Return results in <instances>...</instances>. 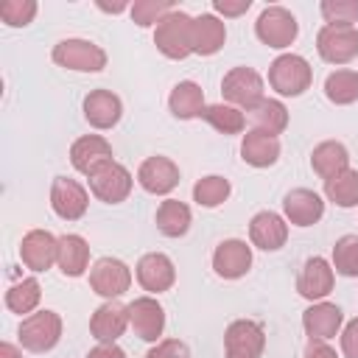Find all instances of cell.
<instances>
[{"instance_id": "6da1fadb", "label": "cell", "mask_w": 358, "mask_h": 358, "mask_svg": "<svg viewBox=\"0 0 358 358\" xmlns=\"http://www.w3.org/2000/svg\"><path fill=\"white\" fill-rule=\"evenodd\" d=\"M313 81V70L305 56L299 53H282L268 64V84L285 98L302 95Z\"/></svg>"}, {"instance_id": "7a4b0ae2", "label": "cell", "mask_w": 358, "mask_h": 358, "mask_svg": "<svg viewBox=\"0 0 358 358\" xmlns=\"http://www.w3.org/2000/svg\"><path fill=\"white\" fill-rule=\"evenodd\" d=\"M190 25H193V17H187L185 11H171L165 14L159 22H157V31H154V45L162 56L168 59H185L190 56Z\"/></svg>"}, {"instance_id": "3957f363", "label": "cell", "mask_w": 358, "mask_h": 358, "mask_svg": "<svg viewBox=\"0 0 358 358\" xmlns=\"http://www.w3.org/2000/svg\"><path fill=\"white\" fill-rule=\"evenodd\" d=\"M53 62L64 70L98 73L106 67V50L90 39H62L53 45Z\"/></svg>"}, {"instance_id": "277c9868", "label": "cell", "mask_w": 358, "mask_h": 358, "mask_svg": "<svg viewBox=\"0 0 358 358\" xmlns=\"http://www.w3.org/2000/svg\"><path fill=\"white\" fill-rule=\"evenodd\" d=\"M62 338V316L56 310H36L20 324V344L31 352H48Z\"/></svg>"}, {"instance_id": "5b68a950", "label": "cell", "mask_w": 358, "mask_h": 358, "mask_svg": "<svg viewBox=\"0 0 358 358\" xmlns=\"http://www.w3.org/2000/svg\"><path fill=\"white\" fill-rule=\"evenodd\" d=\"M255 34H257V39H260L263 45L282 50V48H288V45L296 39L299 25H296V17H294L288 8H282V6H268V8L260 11V17H257V22H255Z\"/></svg>"}, {"instance_id": "8992f818", "label": "cell", "mask_w": 358, "mask_h": 358, "mask_svg": "<svg viewBox=\"0 0 358 358\" xmlns=\"http://www.w3.org/2000/svg\"><path fill=\"white\" fill-rule=\"evenodd\" d=\"M221 92L232 106L249 112L263 101V78L252 67H232L221 81Z\"/></svg>"}, {"instance_id": "52a82bcc", "label": "cell", "mask_w": 358, "mask_h": 358, "mask_svg": "<svg viewBox=\"0 0 358 358\" xmlns=\"http://www.w3.org/2000/svg\"><path fill=\"white\" fill-rule=\"evenodd\" d=\"M316 50L330 64H347L358 56V28L355 25H324L316 36Z\"/></svg>"}, {"instance_id": "ba28073f", "label": "cell", "mask_w": 358, "mask_h": 358, "mask_svg": "<svg viewBox=\"0 0 358 358\" xmlns=\"http://www.w3.org/2000/svg\"><path fill=\"white\" fill-rule=\"evenodd\" d=\"M90 285L98 296L103 299H117L129 291L131 285V271L123 260L117 257H101L95 260V266L90 268Z\"/></svg>"}, {"instance_id": "9c48e42d", "label": "cell", "mask_w": 358, "mask_h": 358, "mask_svg": "<svg viewBox=\"0 0 358 358\" xmlns=\"http://www.w3.org/2000/svg\"><path fill=\"white\" fill-rule=\"evenodd\" d=\"M224 347H227V358H260L266 347V333L257 322L238 319L227 327Z\"/></svg>"}, {"instance_id": "30bf717a", "label": "cell", "mask_w": 358, "mask_h": 358, "mask_svg": "<svg viewBox=\"0 0 358 358\" xmlns=\"http://www.w3.org/2000/svg\"><path fill=\"white\" fill-rule=\"evenodd\" d=\"M70 162H73V168H76L78 173L92 176V173H98L101 168H106V165L115 162V159H112V145H109L101 134H84V137H78V140L73 143V148H70Z\"/></svg>"}, {"instance_id": "8fae6325", "label": "cell", "mask_w": 358, "mask_h": 358, "mask_svg": "<svg viewBox=\"0 0 358 358\" xmlns=\"http://www.w3.org/2000/svg\"><path fill=\"white\" fill-rule=\"evenodd\" d=\"M129 310V327L143 341H157L165 330V310L154 296H137L126 305Z\"/></svg>"}, {"instance_id": "7c38bea8", "label": "cell", "mask_w": 358, "mask_h": 358, "mask_svg": "<svg viewBox=\"0 0 358 358\" xmlns=\"http://www.w3.org/2000/svg\"><path fill=\"white\" fill-rule=\"evenodd\" d=\"M131 185H134V179L120 162H112V165H106V168H101L98 173L90 176L92 196L106 201V204H120L131 193Z\"/></svg>"}, {"instance_id": "4fadbf2b", "label": "cell", "mask_w": 358, "mask_h": 358, "mask_svg": "<svg viewBox=\"0 0 358 358\" xmlns=\"http://www.w3.org/2000/svg\"><path fill=\"white\" fill-rule=\"evenodd\" d=\"M87 190L76 182V179H67V176H56L53 185H50V207L59 218L64 221H78L84 213H87Z\"/></svg>"}, {"instance_id": "5bb4252c", "label": "cell", "mask_w": 358, "mask_h": 358, "mask_svg": "<svg viewBox=\"0 0 358 358\" xmlns=\"http://www.w3.org/2000/svg\"><path fill=\"white\" fill-rule=\"evenodd\" d=\"M20 257L31 271H48L59 257V238L48 229H31L20 243Z\"/></svg>"}, {"instance_id": "9a60e30c", "label": "cell", "mask_w": 358, "mask_h": 358, "mask_svg": "<svg viewBox=\"0 0 358 358\" xmlns=\"http://www.w3.org/2000/svg\"><path fill=\"white\" fill-rule=\"evenodd\" d=\"M213 268L224 280H238L252 268V249L238 238L221 241L213 252Z\"/></svg>"}, {"instance_id": "2e32d148", "label": "cell", "mask_w": 358, "mask_h": 358, "mask_svg": "<svg viewBox=\"0 0 358 358\" xmlns=\"http://www.w3.org/2000/svg\"><path fill=\"white\" fill-rule=\"evenodd\" d=\"M137 182L145 193H154V196H165L171 193L176 185H179V168L168 159V157H148L140 171H137Z\"/></svg>"}, {"instance_id": "e0dca14e", "label": "cell", "mask_w": 358, "mask_h": 358, "mask_svg": "<svg viewBox=\"0 0 358 358\" xmlns=\"http://www.w3.org/2000/svg\"><path fill=\"white\" fill-rule=\"evenodd\" d=\"M282 213L291 224L296 227H313L322 215H324V201L316 190H308V187H296L291 193H285L282 199Z\"/></svg>"}, {"instance_id": "ac0fdd59", "label": "cell", "mask_w": 358, "mask_h": 358, "mask_svg": "<svg viewBox=\"0 0 358 358\" xmlns=\"http://www.w3.org/2000/svg\"><path fill=\"white\" fill-rule=\"evenodd\" d=\"M173 280H176V268H173V263H171L168 255L148 252V255L140 257V263H137V282L145 291L162 294V291H168L173 285Z\"/></svg>"}, {"instance_id": "d6986e66", "label": "cell", "mask_w": 358, "mask_h": 358, "mask_svg": "<svg viewBox=\"0 0 358 358\" xmlns=\"http://www.w3.org/2000/svg\"><path fill=\"white\" fill-rule=\"evenodd\" d=\"M333 280H336L333 266L324 257H310L302 266V274L296 280V291H299V296H305L310 302H322L333 291Z\"/></svg>"}, {"instance_id": "ffe728a7", "label": "cell", "mask_w": 358, "mask_h": 358, "mask_svg": "<svg viewBox=\"0 0 358 358\" xmlns=\"http://www.w3.org/2000/svg\"><path fill=\"white\" fill-rule=\"evenodd\" d=\"M126 327H129V310H126V305H120V302H115V299L103 302V305L92 313V319H90V333H92L101 344H115V341L123 336Z\"/></svg>"}, {"instance_id": "44dd1931", "label": "cell", "mask_w": 358, "mask_h": 358, "mask_svg": "<svg viewBox=\"0 0 358 358\" xmlns=\"http://www.w3.org/2000/svg\"><path fill=\"white\" fill-rule=\"evenodd\" d=\"M249 238L257 249L263 252H277L285 238H288V224L282 215L271 213V210H260L252 221H249Z\"/></svg>"}, {"instance_id": "7402d4cb", "label": "cell", "mask_w": 358, "mask_h": 358, "mask_svg": "<svg viewBox=\"0 0 358 358\" xmlns=\"http://www.w3.org/2000/svg\"><path fill=\"white\" fill-rule=\"evenodd\" d=\"M227 28L215 14H199L190 25V50L199 56H213L224 48Z\"/></svg>"}, {"instance_id": "603a6c76", "label": "cell", "mask_w": 358, "mask_h": 358, "mask_svg": "<svg viewBox=\"0 0 358 358\" xmlns=\"http://www.w3.org/2000/svg\"><path fill=\"white\" fill-rule=\"evenodd\" d=\"M341 322H344V313L338 305L333 302H313L305 313H302V327L310 338H319V341H327L333 338L338 330H341Z\"/></svg>"}, {"instance_id": "cb8c5ba5", "label": "cell", "mask_w": 358, "mask_h": 358, "mask_svg": "<svg viewBox=\"0 0 358 358\" xmlns=\"http://www.w3.org/2000/svg\"><path fill=\"white\" fill-rule=\"evenodd\" d=\"M123 115V103L109 90H92L84 98V117L95 129H112Z\"/></svg>"}, {"instance_id": "d4e9b609", "label": "cell", "mask_w": 358, "mask_h": 358, "mask_svg": "<svg viewBox=\"0 0 358 358\" xmlns=\"http://www.w3.org/2000/svg\"><path fill=\"white\" fill-rule=\"evenodd\" d=\"M241 157H243V162H249L255 168H268L280 159V140L268 131L249 129L241 140Z\"/></svg>"}, {"instance_id": "484cf974", "label": "cell", "mask_w": 358, "mask_h": 358, "mask_svg": "<svg viewBox=\"0 0 358 358\" xmlns=\"http://www.w3.org/2000/svg\"><path fill=\"white\" fill-rule=\"evenodd\" d=\"M56 266L62 268L64 277H81L90 266V246L81 235H62L59 238V257Z\"/></svg>"}, {"instance_id": "4316f807", "label": "cell", "mask_w": 358, "mask_h": 358, "mask_svg": "<svg viewBox=\"0 0 358 358\" xmlns=\"http://www.w3.org/2000/svg\"><path fill=\"white\" fill-rule=\"evenodd\" d=\"M168 106H171V115L179 117V120L201 117V112H204V92H201V87L196 81H179L171 90Z\"/></svg>"}, {"instance_id": "83f0119b", "label": "cell", "mask_w": 358, "mask_h": 358, "mask_svg": "<svg viewBox=\"0 0 358 358\" xmlns=\"http://www.w3.org/2000/svg\"><path fill=\"white\" fill-rule=\"evenodd\" d=\"M310 165H313V171H316L322 179H333L336 173H341V171L350 168V154H347V148H344L341 143L324 140V143H319V145L313 148Z\"/></svg>"}, {"instance_id": "f1b7e54d", "label": "cell", "mask_w": 358, "mask_h": 358, "mask_svg": "<svg viewBox=\"0 0 358 358\" xmlns=\"http://www.w3.org/2000/svg\"><path fill=\"white\" fill-rule=\"evenodd\" d=\"M157 229L168 238H182L190 229V207L176 199L162 201L157 210Z\"/></svg>"}, {"instance_id": "f546056e", "label": "cell", "mask_w": 358, "mask_h": 358, "mask_svg": "<svg viewBox=\"0 0 358 358\" xmlns=\"http://www.w3.org/2000/svg\"><path fill=\"white\" fill-rule=\"evenodd\" d=\"M249 115V120L255 123V129H260V131H268V134H280V131H285V126H288V109L280 103V101H274V98H263L255 109H249L246 112Z\"/></svg>"}, {"instance_id": "4dcf8cb0", "label": "cell", "mask_w": 358, "mask_h": 358, "mask_svg": "<svg viewBox=\"0 0 358 358\" xmlns=\"http://www.w3.org/2000/svg\"><path fill=\"white\" fill-rule=\"evenodd\" d=\"M201 117L221 134H241L246 129V115L232 106V103H213V106H204Z\"/></svg>"}, {"instance_id": "1f68e13d", "label": "cell", "mask_w": 358, "mask_h": 358, "mask_svg": "<svg viewBox=\"0 0 358 358\" xmlns=\"http://www.w3.org/2000/svg\"><path fill=\"white\" fill-rule=\"evenodd\" d=\"M324 196L338 207H358V171L347 168L333 179H324Z\"/></svg>"}, {"instance_id": "d6a6232c", "label": "cell", "mask_w": 358, "mask_h": 358, "mask_svg": "<svg viewBox=\"0 0 358 358\" xmlns=\"http://www.w3.org/2000/svg\"><path fill=\"white\" fill-rule=\"evenodd\" d=\"M324 95L327 101L347 106L352 101H358V73L355 70H336L324 78Z\"/></svg>"}, {"instance_id": "836d02e7", "label": "cell", "mask_w": 358, "mask_h": 358, "mask_svg": "<svg viewBox=\"0 0 358 358\" xmlns=\"http://www.w3.org/2000/svg\"><path fill=\"white\" fill-rule=\"evenodd\" d=\"M39 296H42V288H39V282L34 280V277H25V280H20V282H14L8 291H6V308L11 310V313H28L31 316V310L39 305Z\"/></svg>"}, {"instance_id": "e575fe53", "label": "cell", "mask_w": 358, "mask_h": 358, "mask_svg": "<svg viewBox=\"0 0 358 358\" xmlns=\"http://www.w3.org/2000/svg\"><path fill=\"white\" fill-rule=\"evenodd\" d=\"M229 179L218 176V173H210V176H201L196 185H193V201L199 207H218L227 201L229 196Z\"/></svg>"}, {"instance_id": "d590c367", "label": "cell", "mask_w": 358, "mask_h": 358, "mask_svg": "<svg viewBox=\"0 0 358 358\" xmlns=\"http://www.w3.org/2000/svg\"><path fill=\"white\" fill-rule=\"evenodd\" d=\"M333 271L341 277H358V235H344L336 241Z\"/></svg>"}, {"instance_id": "8d00e7d4", "label": "cell", "mask_w": 358, "mask_h": 358, "mask_svg": "<svg viewBox=\"0 0 358 358\" xmlns=\"http://www.w3.org/2000/svg\"><path fill=\"white\" fill-rule=\"evenodd\" d=\"M129 11H131V20L140 28H148V25H157L165 14H171L173 11V3L171 0H137Z\"/></svg>"}, {"instance_id": "74e56055", "label": "cell", "mask_w": 358, "mask_h": 358, "mask_svg": "<svg viewBox=\"0 0 358 358\" xmlns=\"http://www.w3.org/2000/svg\"><path fill=\"white\" fill-rule=\"evenodd\" d=\"M319 11L327 25H352L358 20V0H322Z\"/></svg>"}, {"instance_id": "f35d334b", "label": "cell", "mask_w": 358, "mask_h": 358, "mask_svg": "<svg viewBox=\"0 0 358 358\" xmlns=\"http://www.w3.org/2000/svg\"><path fill=\"white\" fill-rule=\"evenodd\" d=\"M36 17V3L34 0H3L0 3V20L11 28H22Z\"/></svg>"}, {"instance_id": "ab89813d", "label": "cell", "mask_w": 358, "mask_h": 358, "mask_svg": "<svg viewBox=\"0 0 358 358\" xmlns=\"http://www.w3.org/2000/svg\"><path fill=\"white\" fill-rule=\"evenodd\" d=\"M145 358H190V350H187V344L179 341V338H165V341H159L157 347H151Z\"/></svg>"}, {"instance_id": "60d3db41", "label": "cell", "mask_w": 358, "mask_h": 358, "mask_svg": "<svg viewBox=\"0 0 358 358\" xmlns=\"http://www.w3.org/2000/svg\"><path fill=\"white\" fill-rule=\"evenodd\" d=\"M341 352L347 358H358V316L347 322V327L341 330Z\"/></svg>"}, {"instance_id": "b9f144b4", "label": "cell", "mask_w": 358, "mask_h": 358, "mask_svg": "<svg viewBox=\"0 0 358 358\" xmlns=\"http://www.w3.org/2000/svg\"><path fill=\"white\" fill-rule=\"evenodd\" d=\"M252 0H213V8L224 17H241L243 11H249Z\"/></svg>"}, {"instance_id": "7bdbcfd3", "label": "cell", "mask_w": 358, "mask_h": 358, "mask_svg": "<svg viewBox=\"0 0 358 358\" xmlns=\"http://www.w3.org/2000/svg\"><path fill=\"white\" fill-rule=\"evenodd\" d=\"M305 358H338V355H336V350H333L327 341L310 338L308 347H305Z\"/></svg>"}, {"instance_id": "ee69618b", "label": "cell", "mask_w": 358, "mask_h": 358, "mask_svg": "<svg viewBox=\"0 0 358 358\" xmlns=\"http://www.w3.org/2000/svg\"><path fill=\"white\" fill-rule=\"evenodd\" d=\"M87 358H126V352L117 344H98L87 352Z\"/></svg>"}, {"instance_id": "f6af8a7d", "label": "cell", "mask_w": 358, "mask_h": 358, "mask_svg": "<svg viewBox=\"0 0 358 358\" xmlns=\"http://www.w3.org/2000/svg\"><path fill=\"white\" fill-rule=\"evenodd\" d=\"M0 358H22V352H20L14 344L3 341V344H0Z\"/></svg>"}, {"instance_id": "bcb514c9", "label": "cell", "mask_w": 358, "mask_h": 358, "mask_svg": "<svg viewBox=\"0 0 358 358\" xmlns=\"http://www.w3.org/2000/svg\"><path fill=\"white\" fill-rule=\"evenodd\" d=\"M98 8H103V11H112V14H120V11H126L129 6H126V3H112V6H109V3H98Z\"/></svg>"}]
</instances>
